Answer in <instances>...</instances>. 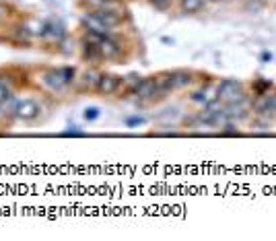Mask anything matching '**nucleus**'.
<instances>
[{"label":"nucleus","mask_w":276,"mask_h":241,"mask_svg":"<svg viewBox=\"0 0 276 241\" xmlns=\"http://www.w3.org/2000/svg\"><path fill=\"white\" fill-rule=\"evenodd\" d=\"M243 95H245L243 93V84L237 79H225V80H220V84L216 87V97L220 99V101H225V103L237 101V99H241Z\"/></svg>","instance_id":"f257e3e1"},{"label":"nucleus","mask_w":276,"mask_h":241,"mask_svg":"<svg viewBox=\"0 0 276 241\" xmlns=\"http://www.w3.org/2000/svg\"><path fill=\"white\" fill-rule=\"evenodd\" d=\"M64 35H66V29L58 21H46L39 29V37L44 41H52V44H60L64 39Z\"/></svg>","instance_id":"f03ea898"},{"label":"nucleus","mask_w":276,"mask_h":241,"mask_svg":"<svg viewBox=\"0 0 276 241\" xmlns=\"http://www.w3.org/2000/svg\"><path fill=\"white\" fill-rule=\"evenodd\" d=\"M99 52H101V58L103 60H116L122 56V41L116 39L114 35H107V37H101L99 39Z\"/></svg>","instance_id":"7ed1b4c3"},{"label":"nucleus","mask_w":276,"mask_h":241,"mask_svg":"<svg viewBox=\"0 0 276 241\" xmlns=\"http://www.w3.org/2000/svg\"><path fill=\"white\" fill-rule=\"evenodd\" d=\"M15 118L25 120V122H31L39 116V103L35 99H21V101L15 103Z\"/></svg>","instance_id":"20e7f679"},{"label":"nucleus","mask_w":276,"mask_h":241,"mask_svg":"<svg viewBox=\"0 0 276 241\" xmlns=\"http://www.w3.org/2000/svg\"><path fill=\"white\" fill-rule=\"evenodd\" d=\"M171 91H175L171 73H161V75L155 77V95H153V99H150V101H159V99L169 97Z\"/></svg>","instance_id":"39448f33"},{"label":"nucleus","mask_w":276,"mask_h":241,"mask_svg":"<svg viewBox=\"0 0 276 241\" xmlns=\"http://www.w3.org/2000/svg\"><path fill=\"white\" fill-rule=\"evenodd\" d=\"M122 82H124V79L118 77V75H101L95 91H97L99 95H114L122 87Z\"/></svg>","instance_id":"423d86ee"},{"label":"nucleus","mask_w":276,"mask_h":241,"mask_svg":"<svg viewBox=\"0 0 276 241\" xmlns=\"http://www.w3.org/2000/svg\"><path fill=\"white\" fill-rule=\"evenodd\" d=\"M82 25L87 27V31L89 33H95V35H99V37H107V35H112V27H107L95 12H91V15H85L82 17Z\"/></svg>","instance_id":"0eeeda50"},{"label":"nucleus","mask_w":276,"mask_h":241,"mask_svg":"<svg viewBox=\"0 0 276 241\" xmlns=\"http://www.w3.org/2000/svg\"><path fill=\"white\" fill-rule=\"evenodd\" d=\"M44 82L48 84V89L54 91V93H60V91H64L68 87V84L64 82V77H62V70L60 68L50 70V73L44 77Z\"/></svg>","instance_id":"6e6552de"},{"label":"nucleus","mask_w":276,"mask_h":241,"mask_svg":"<svg viewBox=\"0 0 276 241\" xmlns=\"http://www.w3.org/2000/svg\"><path fill=\"white\" fill-rule=\"evenodd\" d=\"M155 95V77H148V79H142V82L138 84V89L134 91V97L138 101H150Z\"/></svg>","instance_id":"1a4fd4ad"},{"label":"nucleus","mask_w":276,"mask_h":241,"mask_svg":"<svg viewBox=\"0 0 276 241\" xmlns=\"http://www.w3.org/2000/svg\"><path fill=\"white\" fill-rule=\"evenodd\" d=\"M82 60H87L91 64H99L103 58H101V52H99V46L95 44L91 39H85L82 41Z\"/></svg>","instance_id":"9d476101"},{"label":"nucleus","mask_w":276,"mask_h":241,"mask_svg":"<svg viewBox=\"0 0 276 241\" xmlns=\"http://www.w3.org/2000/svg\"><path fill=\"white\" fill-rule=\"evenodd\" d=\"M95 15H97L107 27H112V29L122 23V17H124L122 12L116 10V8H101V10H95Z\"/></svg>","instance_id":"9b49d317"},{"label":"nucleus","mask_w":276,"mask_h":241,"mask_svg":"<svg viewBox=\"0 0 276 241\" xmlns=\"http://www.w3.org/2000/svg\"><path fill=\"white\" fill-rule=\"evenodd\" d=\"M171 79H173V87L175 89H186V87L192 84V80H194V75H192L190 70H173Z\"/></svg>","instance_id":"f8f14e48"},{"label":"nucleus","mask_w":276,"mask_h":241,"mask_svg":"<svg viewBox=\"0 0 276 241\" xmlns=\"http://www.w3.org/2000/svg\"><path fill=\"white\" fill-rule=\"evenodd\" d=\"M99 77H101V75H97L95 70H87V73L80 77V82H78V84H80V89H82V91H91V89H95V87H97Z\"/></svg>","instance_id":"ddd939ff"},{"label":"nucleus","mask_w":276,"mask_h":241,"mask_svg":"<svg viewBox=\"0 0 276 241\" xmlns=\"http://www.w3.org/2000/svg\"><path fill=\"white\" fill-rule=\"evenodd\" d=\"M204 6V0H182V10L186 15H194Z\"/></svg>","instance_id":"4468645a"},{"label":"nucleus","mask_w":276,"mask_h":241,"mask_svg":"<svg viewBox=\"0 0 276 241\" xmlns=\"http://www.w3.org/2000/svg\"><path fill=\"white\" fill-rule=\"evenodd\" d=\"M210 93H212L210 89H202V91H196L190 99H192L194 103H204V105H206L208 101H212V99H216V95H210Z\"/></svg>","instance_id":"2eb2a0df"},{"label":"nucleus","mask_w":276,"mask_h":241,"mask_svg":"<svg viewBox=\"0 0 276 241\" xmlns=\"http://www.w3.org/2000/svg\"><path fill=\"white\" fill-rule=\"evenodd\" d=\"M12 97V84H10V80L6 79H0V103H4V101H8V99Z\"/></svg>","instance_id":"dca6fc26"},{"label":"nucleus","mask_w":276,"mask_h":241,"mask_svg":"<svg viewBox=\"0 0 276 241\" xmlns=\"http://www.w3.org/2000/svg\"><path fill=\"white\" fill-rule=\"evenodd\" d=\"M142 79H144V77L134 75V73H132V75H128L126 79H124V82H126V87H128V93H130V95H134V91L138 89V84L142 82Z\"/></svg>","instance_id":"f3484780"},{"label":"nucleus","mask_w":276,"mask_h":241,"mask_svg":"<svg viewBox=\"0 0 276 241\" xmlns=\"http://www.w3.org/2000/svg\"><path fill=\"white\" fill-rule=\"evenodd\" d=\"M62 70V77H64V82L68 84V87H70V84L76 80V68L74 66H62L60 68Z\"/></svg>","instance_id":"a211bd4d"},{"label":"nucleus","mask_w":276,"mask_h":241,"mask_svg":"<svg viewBox=\"0 0 276 241\" xmlns=\"http://www.w3.org/2000/svg\"><path fill=\"white\" fill-rule=\"evenodd\" d=\"M15 39L17 41H29L31 39V29H29V27H25V25H19L15 29Z\"/></svg>","instance_id":"6ab92c4d"},{"label":"nucleus","mask_w":276,"mask_h":241,"mask_svg":"<svg viewBox=\"0 0 276 241\" xmlns=\"http://www.w3.org/2000/svg\"><path fill=\"white\" fill-rule=\"evenodd\" d=\"M266 89H270V82H268V80H258L256 87H254V91H256L258 97H260V95H266Z\"/></svg>","instance_id":"aec40b11"},{"label":"nucleus","mask_w":276,"mask_h":241,"mask_svg":"<svg viewBox=\"0 0 276 241\" xmlns=\"http://www.w3.org/2000/svg\"><path fill=\"white\" fill-rule=\"evenodd\" d=\"M150 4H153L157 10H167L171 6V0H150Z\"/></svg>","instance_id":"412c9836"},{"label":"nucleus","mask_w":276,"mask_h":241,"mask_svg":"<svg viewBox=\"0 0 276 241\" xmlns=\"http://www.w3.org/2000/svg\"><path fill=\"white\" fill-rule=\"evenodd\" d=\"M220 134H223V136H239L241 132L235 128V126H233V124H227L225 126V128L223 130H220Z\"/></svg>","instance_id":"4be33fe9"},{"label":"nucleus","mask_w":276,"mask_h":241,"mask_svg":"<svg viewBox=\"0 0 276 241\" xmlns=\"http://www.w3.org/2000/svg\"><path fill=\"white\" fill-rule=\"evenodd\" d=\"M99 118V107H87L85 109V120H97Z\"/></svg>","instance_id":"5701e85b"},{"label":"nucleus","mask_w":276,"mask_h":241,"mask_svg":"<svg viewBox=\"0 0 276 241\" xmlns=\"http://www.w3.org/2000/svg\"><path fill=\"white\" fill-rule=\"evenodd\" d=\"M146 120L142 118V116H134V118H128L126 120V126H140V124H144Z\"/></svg>","instance_id":"b1692460"},{"label":"nucleus","mask_w":276,"mask_h":241,"mask_svg":"<svg viewBox=\"0 0 276 241\" xmlns=\"http://www.w3.org/2000/svg\"><path fill=\"white\" fill-rule=\"evenodd\" d=\"M270 58H272V56H270V54H268V52H264V54H262V60H264V62H268V60H270Z\"/></svg>","instance_id":"393cba45"},{"label":"nucleus","mask_w":276,"mask_h":241,"mask_svg":"<svg viewBox=\"0 0 276 241\" xmlns=\"http://www.w3.org/2000/svg\"><path fill=\"white\" fill-rule=\"evenodd\" d=\"M206 2H218V0H206Z\"/></svg>","instance_id":"a878e982"},{"label":"nucleus","mask_w":276,"mask_h":241,"mask_svg":"<svg viewBox=\"0 0 276 241\" xmlns=\"http://www.w3.org/2000/svg\"><path fill=\"white\" fill-rule=\"evenodd\" d=\"M103 2H116V0H103Z\"/></svg>","instance_id":"bb28decb"},{"label":"nucleus","mask_w":276,"mask_h":241,"mask_svg":"<svg viewBox=\"0 0 276 241\" xmlns=\"http://www.w3.org/2000/svg\"><path fill=\"white\" fill-rule=\"evenodd\" d=\"M0 118H2V107H0Z\"/></svg>","instance_id":"cd10ccee"}]
</instances>
